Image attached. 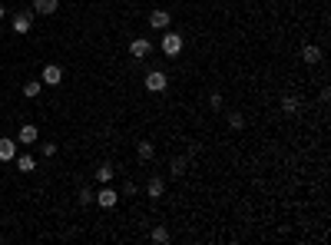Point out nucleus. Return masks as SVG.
I'll use <instances>...</instances> for the list:
<instances>
[{
	"mask_svg": "<svg viewBox=\"0 0 331 245\" xmlns=\"http://www.w3.org/2000/svg\"><path fill=\"white\" fill-rule=\"evenodd\" d=\"M93 199H96V202H100V206H103V209H113V206H116V199H119V192H116V189H109L106 183H103V189H100V192H96V195H93Z\"/></svg>",
	"mask_w": 331,
	"mask_h": 245,
	"instance_id": "obj_1",
	"label": "nucleus"
},
{
	"mask_svg": "<svg viewBox=\"0 0 331 245\" xmlns=\"http://www.w3.org/2000/svg\"><path fill=\"white\" fill-rule=\"evenodd\" d=\"M163 50H166V57H179L182 37H179V33H166V37H163Z\"/></svg>",
	"mask_w": 331,
	"mask_h": 245,
	"instance_id": "obj_2",
	"label": "nucleus"
},
{
	"mask_svg": "<svg viewBox=\"0 0 331 245\" xmlns=\"http://www.w3.org/2000/svg\"><path fill=\"white\" fill-rule=\"evenodd\" d=\"M60 80H63V70L56 66V63H47V66H43V76H40V83H47V86H56Z\"/></svg>",
	"mask_w": 331,
	"mask_h": 245,
	"instance_id": "obj_3",
	"label": "nucleus"
},
{
	"mask_svg": "<svg viewBox=\"0 0 331 245\" xmlns=\"http://www.w3.org/2000/svg\"><path fill=\"white\" fill-rule=\"evenodd\" d=\"M166 73H159V70H152V73L149 76H146V90H152V93H163V90H166Z\"/></svg>",
	"mask_w": 331,
	"mask_h": 245,
	"instance_id": "obj_4",
	"label": "nucleus"
},
{
	"mask_svg": "<svg viewBox=\"0 0 331 245\" xmlns=\"http://www.w3.org/2000/svg\"><path fill=\"white\" fill-rule=\"evenodd\" d=\"M17 156V143L13 139H0V163H10Z\"/></svg>",
	"mask_w": 331,
	"mask_h": 245,
	"instance_id": "obj_5",
	"label": "nucleus"
},
{
	"mask_svg": "<svg viewBox=\"0 0 331 245\" xmlns=\"http://www.w3.org/2000/svg\"><path fill=\"white\" fill-rule=\"evenodd\" d=\"M149 24H152V30H166V27H169V10H152L149 13Z\"/></svg>",
	"mask_w": 331,
	"mask_h": 245,
	"instance_id": "obj_6",
	"label": "nucleus"
},
{
	"mask_svg": "<svg viewBox=\"0 0 331 245\" xmlns=\"http://www.w3.org/2000/svg\"><path fill=\"white\" fill-rule=\"evenodd\" d=\"M33 27V13H17V17H13V30L17 33H27Z\"/></svg>",
	"mask_w": 331,
	"mask_h": 245,
	"instance_id": "obj_7",
	"label": "nucleus"
},
{
	"mask_svg": "<svg viewBox=\"0 0 331 245\" xmlns=\"http://www.w3.org/2000/svg\"><path fill=\"white\" fill-rule=\"evenodd\" d=\"M56 7H60V0H33V10H37V13H43V17L56 13Z\"/></svg>",
	"mask_w": 331,
	"mask_h": 245,
	"instance_id": "obj_8",
	"label": "nucleus"
},
{
	"mask_svg": "<svg viewBox=\"0 0 331 245\" xmlns=\"http://www.w3.org/2000/svg\"><path fill=\"white\" fill-rule=\"evenodd\" d=\"M149 50H152L149 40H133V43H129V53H133V57H149Z\"/></svg>",
	"mask_w": 331,
	"mask_h": 245,
	"instance_id": "obj_9",
	"label": "nucleus"
},
{
	"mask_svg": "<svg viewBox=\"0 0 331 245\" xmlns=\"http://www.w3.org/2000/svg\"><path fill=\"white\" fill-rule=\"evenodd\" d=\"M37 136H40V132H37V126H30V123H27V126H20V143H37Z\"/></svg>",
	"mask_w": 331,
	"mask_h": 245,
	"instance_id": "obj_10",
	"label": "nucleus"
},
{
	"mask_svg": "<svg viewBox=\"0 0 331 245\" xmlns=\"http://www.w3.org/2000/svg\"><path fill=\"white\" fill-rule=\"evenodd\" d=\"M163 189H166V183H163V179H149V186H146V192H149L152 199H159V195H163Z\"/></svg>",
	"mask_w": 331,
	"mask_h": 245,
	"instance_id": "obj_11",
	"label": "nucleus"
},
{
	"mask_svg": "<svg viewBox=\"0 0 331 245\" xmlns=\"http://www.w3.org/2000/svg\"><path fill=\"white\" fill-rule=\"evenodd\" d=\"M301 60H305V63H318L321 60V50H318V47H305V50H301Z\"/></svg>",
	"mask_w": 331,
	"mask_h": 245,
	"instance_id": "obj_12",
	"label": "nucleus"
},
{
	"mask_svg": "<svg viewBox=\"0 0 331 245\" xmlns=\"http://www.w3.org/2000/svg\"><path fill=\"white\" fill-rule=\"evenodd\" d=\"M40 93H43V83H40V80H33V83H27V86H24V96H30V100H33V96H40Z\"/></svg>",
	"mask_w": 331,
	"mask_h": 245,
	"instance_id": "obj_13",
	"label": "nucleus"
},
{
	"mask_svg": "<svg viewBox=\"0 0 331 245\" xmlns=\"http://www.w3.org/2000/svg\"><path fill=\"white\" fill-rule=\"evenodd\" d=\"M136 152H139V159H152V156H156L152 143H139V146H136Z\"/></svg>",
	"mask_w": 331,
	"mask_h": 245,
	"instance_id": "obj_14",
	"label": "nucleus"
},
{
	"mask_svg": "<svg viewBox=\"0 0 331 245\" xmlns=\"http://www.w3.org/2000/svg\"><path fill=\"white\" fill-rule=\"evenodd\" d=\"M281 109H285V113H298V96H285V100H281Z\"/></svg>",
	"mask_w": 331,
	"mask_h": 245,
	"instance_id": "obj_15",
	"label": "nucleus"
},
{
	"mask_svg": "<svg viewBox=\"0 0 331 245\" xmlns=\"http://www.w3.org/2000/svg\"><path fill=\"white\" fill-rule=\"evenodd\" d=\"M169 172H172V176L179 179L182 172H186V159H172V166H169Z\"/></svg>",
	"mask_w": 331,
	"mask_h": 245,
	"instance_id": "obj_16",
	"label": "nucleus"
},
{
	"mask_svg": "<svg viewBox=\"0 0 331 245\" xmlns=\"http://www.w3.org/2000/svg\"><path fill=\"white\" fill-rule=\"evenodd\" d=\"M96 179H100V183H109L113 179V166H100V169H96Z\"/></svg>",
	"mask_w": 331,
	"mask_h": 245,
	"instance_id": "obj_17",
	"label": "nucleus"
},
{
	"mask_svg": "<svg viewBox=\"0 0 331 245\" xmlns=\"http://www.w3.org/2000/svg\"><path fill=\"white\" fill-rule=\"evenodd\" d=\"M20 172H33V166H37V163H33V156H20Z\"/></svg>",
	"mask_w": 331,
	"mask_h": 245,
	"instance_id": "obj_18",
	"label": "nucleus"
},
{
	"mask_svg": "<svg viewBox=\"0 0 331 245\" xmlns=\"http://www.w3.org/2000/svg\"><path fill=\"white\" fill-rule=\"evenodd\" d=\"M152 242H159V245H166V242H169V232H166L163 226H159V229H152Z\"/></svg>",
	"mask_w": 331,
	"mask_h": 245,
	"instance_id": "obj_19",
	"label": "nucleus"
},
{
	"mask_svg": "<svg viewBox=\"0 0 331 245\" xmlns=\"http://www.w3.org/2000/svg\"><path fill=\"white\" fill-rule=\"evenodd\" d=\"M229 126H232V129H242V126H245V120H242L238 113H232V116H229Z\"/></svg>",
	"mask_w": 331,
	"mask_h": 245,
	"instance_id": "obj_20",
	"label": "nucleus"
},
{
	"mask_svg": "<svg viewBox=\"0 0 331 245\" xmlns=\"http://www.w3.org/2000/svg\"><path fill=\"white\" fill-rule=\"evenodd\" d=\"M80 202H83V206H90V202H93V192H90V189H80Z\"/></svg>",
	"mask_w": 331,
	"mask_h": 245,
	"instance_id": "obj_21",
	"label": "nucleus"
},
{
	"mask_svg": "<svg viewBox=\"0 0 331 245\" xmlns=\"http://www.w3.org/2000/svg\"><path fill=\"white\" fill-rule=\"evenodd\" d=\"M40 149H43V156H53V152H56V143H40Z\"/></svg>",
	"mask_w": 331,
	"mask_h": 245,
	"instance_id": "obj_22",
	"label": "nucleus"
},
{
	"mask_svg": "<svg viewBox=\"0 0 331 245\" xmlns=\"http://www.w3.org/2000/svg\"><path fill=\"white\" fill-rule=\"evenodd\" d=\"M0 20H4V4H0Z\"/></svg>",
	"mask_w": 331,
	"mask_h": 245,
	"instance_id": "obj_23",
	"label": "nucleus"
}]
</instances>
